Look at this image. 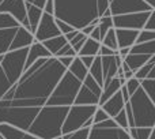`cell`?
I'll return each mask as SVG.
<instances>
[{"instance_id":"obj_1","label":"cell","mask_w":155,"mask_h":139,"mask_svg":"<svg viewBox=\"0 0 155 139\" xmlns=\"http://www.w3.org/2000/svg\"><path fill=\"white\" fill-rule=\"evenodd\" d=\"M65 71L67 68L53 56L37 59L2 100L12 107H44Z\"/></svg>"},{"instance_id":"obj_2","label":"cell","mask_w":155,"mask_h":139,"mask_svg":"<svg viewBox=\"0 0 155 139\" xmlns=\"http://www.w3.org/2000/svg\"><path fill=\"white\" fill-rule=\"evenodd\" d=\"M53 16L80 30L99 18L109 7V0H53Z\"/></svg>"},{"instance_id":"obj_3","label":"cell","mask_w":155,"mask_h":139,"mask_svg":"<svg viewBox=\"0 0 155 139\" xmlns=\"http://www.w3.org/2000/svg\"><path fill=\"white\" fill-rule=\"evenodd\" d=\"M70 107L44 105L27 131L38 139H53L61 135V127Z\"/></svg>"},{"instance_id":"obj_4","label":"cell","mask_w":155,"mask_h":139,"mask_svg":"<svg viewBox=\"0 0 155 139\" xmlns=\"http://www.w3.org/2000/svg\"><path fill=\"white\" fill-rule=\"evenodd\" d=\"M135 127H155V102L139 87L128 100Z\"/></svg>"},{"instance_id":"obj_5","label":"cell","mask_w":155,"mask_h":139,"mask_svg":"<svg viewBox=\"0 0 155 139\" xmlns=\"http://www.w3.org/2000/svg\"><path fill=\"white\" fill-rule=\"evenodd\" d=\"M82 85L78 78H75L70 71H65L63 76L59 79L57 85L54 86L53 91L51 93L49 98L46 100L45 105L53 107H71L75 101V97Z\"/></svg>"},{"instance_id":"obj_6","label":"cell","mask_w":155,"mask_h":139,"mask_svg":"<svg viewBox=\"0 0 155 139\" xmlns=\"http://www.w3.org/2000/svg\"><path fill=\"white\" fill-rule=\"evenodd\" d=\"M38 110L40 108L35 107H12L5 100H0V124H10L27 131Z\"/></svg>"},{"instance_id":"obj_7","label":"cell","mask_w":155,"mask_h":139,"mask_svg":"<svg viewBox=\"0 0 155 139\" xmlns=\"http://www.w3.org/2000/svg\"><path fill=\"white\" fill-rule=\"evenodd\" d=\"M27 51H29V46L16 49V51H8L7 53L0 55V68L3 70V72L12 85L18 82V79L25 71Z\"/></svg>"},{"instance_id":"obj_8","label":"cell","mask_w":155,"mask_h":139,"mask_svg":"<svg viewBox=\"0 0 155 139\" xmlns=\"http://www.w3.org/2000/svg\"><path fill=\"white\" fill-rule=\"evenodd\" d=\"M97 105H71L68 108L64 123H63L61 135L70 134V132H74L76 130L82 128L86 120L93 117V113Z\"/></svg>"},{"instance_id":"obj_9","label":"cell","mask_w":155,"mask_h":139,"mask_svg":"<svg viewBox=\"0 0 155 139\" xmlns=\"http://www.w3.org/2000/svg\"><path fill=\"white\" fill-rule=\"evenodd\" d=\"M102 87L94 80V78L90 74L82 80V85L79 87L75 101V105H97L98 107L99 97H101ZM72 104V105H74Z\"/></svg>"},{"instance_id":"obj_10","label":"cell","mask_w":155,"mask_h":139,"mask_svg":"<svg viewBox=\"0 0 155 139\" xmlns=\"http://www.w3.org/2000/svg\"><path fill=\"white\" fill-rule=\"evenodd\" d=\"M151 11H140V12H129V14H121V15H113V27L114 29H134V30H142L144 27V23L147 18L150 16Z\"/></svg>"},{"instance_id":"obj_11","label":"cell","mask_w":155,"mask_h":139,"mask_svg":"<svg viewBox=\"0 0 155 139\" xmlns=\"http://www.w3.org/2000/svg\"><path fill=\"white\" fill-rule=\"evenodd\" d=\"M109 10L113 15H121V14L129 12H140V11H151L155 7L146 3L144 0H110Z\"/></svg>"},{"instance_id":"obj_12","label":"cell","mask_w":155,"mask_h":139,"mask_svg":"<svg viewBox=\"0 0 155 139\" xmlns=\"http://www.w3.org/2000/svg\"><path fill=\"white\" fill-rule=\"evenodd\" d=\"M34 34V41L37 42H42L45 40H49V38H53L56 36H60L59 27L56 25V21H54V16L51 15V14L42 12L41 15V19L38 22L37 27H35V32L33 33Z\"/></svg>"},{"instance_id":"obj_13","label":"cell","mask_w":155,"mask_h":139,"mask_svg":"<svg viewBox=\"0 0 155 139\" xmlns=\"http://www.w3.org/2000/svg\"><path fill=\"white\" fill-rule=\"evenodd\" d=\"M0 12H8L19 22L21 26L29 29L25 0H3L0 3Z\"/></svg>"},{"instance_id":"obj_14","label":"cell","mask_w":155,"mask_h":139,"mask_svg":"<svg viewBox=\"0 0 155 139\" xmlns=\"http://www.w3.org/2000/svg\"><path fill=\"white\" fill-rule=\"evenodd\" d=\"M87 139H131L128 130L120 128V127H97L91 126Z\"/></svg>"},{"instance_id":"obj_15","label":"cell","mask_w":155,"mask_h":139,"mask_svg":"<svg viewBox=\"0 0 155 139\" xmlns=\"http://www.w3.org/2000/svg\"><path fill=\"white\" fill-rule=\"evenodd\" d=\"M34 42V34L26 29L25 26H19L16 29V33L12 38V42L10 45V51H16V49L27 48Z\"/></svg>"},{"instance_id":"obj_16","label":"cell","mask_w":155,"mask_h":139,"mask_svg":"<svg viewBox=\"0 0 155 139\" xmlns=\"http://www.w3.org/2000/svg\"><path fill=\"white\" fill-rule=\"evenodd\" d=\"M124 107H125V101L123 100V96H121L120 90H118L117 93H114L109 100H106V101L101 105V108L109 115V117H114L120 110L124 109Z\"/></svg>"},{"instance_id":"obj_17","label":"cell","mask_w":155,"mask_h":139,"mask_svg":"<svg viewBox=\"0 0 155 139\" xmlns=\"http://www.w3.org/2000/svg\"><path fill=\"white\" fill-rule=\"evenodd\" d=\"M116 40H117V49L120 48H131L135 44L139 30L134 29H114Z\"/></svg>"},{"instance_id":"obj_18","label":"cell","mask_w":155,"mask_h":139,"mask_svg":"<svg viewBox=\"0 0 155 139\" xmlns=\"http://www.w3.org/2000/svg\"><path fill=\"white\" fill-rule=\"evenodd\" d=\"M0 135L3 137V139H38L37 137L30 134L29 131H25L18 127L4 123L0 124Z\"/></svg>"},{"instance_id":"obj_19","label":"cell","mask_w":155,"mask_h":139,"mask_svg":"<svg viewBox=\"0 0 155 139\" xmlns=\"http://www.w3.org/2000/svg\"><path fill=\"white\" fill-rule=\"evenodd\" d=\"M51 56L52 55L46 51L45 46H44L42 44L34 41V42L29 46V51H27L26 62H25V70L29 68L37 59H41V57H51Z\"/></svg>"},{"instance_id":"obj_20","label":"cell","mask_w":155,"mask_h":139,"mask_svg":"<svg viewBox=\"0 0 155 139\" xmlns=\"http://www.w3.org/2000/svg\"><path fill=\"white\" fill-rule=\"evenodd\" d=\"M25 5H26V15H27V22H29V30L31 33H34L44 11L41 10V8L35 7V5L29 4V3H25Z\"/></svg>"},{"instance_id":"obj_21","label":"cell","mask_w":155,"mask_h":139,"mask_svg":"<svg viewBox=\"0 0 155 139\" xmlns=\"http://www.w3.org/2000/svg\"><path fill=\"white\" fill-rule=\"evenodd\" d=\"M154 55H134V53H128L127 56L123 57V60L127 63V66L129 67V70L132 71H136L139 70L142 66H144L146 63L150 60V57Z\"/></svg>"},{"instance_id":"obj_22","label":"cell","mask_w":155,"mask_h":139,"mask_svg":"<svg viewBox=\"0 0 155 139\" xmlns=\"http://www.w3.org/2000/svg\"><path fill=\"white\" fill-rule=\"evenodd\" d=\"M121 87V83H120V79L117 76H114L112 80H110L107 85H105L102 87V91H101V97H99V102H98V107H101L106 100H109L110 97L113 96L114 93H117Z\"/></svg>"},{"instance_id":"obj_23","label":"cell","mask_w":155,"mask_h":139,"mask_svg":"<svg viewBox=\"0 0 155 139\" xmlns=\"http://www.w3.org/2000/svg\"><path fill=\"white\" fill-rule=\"evenodd\" d=\"M18 27L0 29V55H4L10 51V45H11V42H12V38H14V36H15Z\"/></svg>"},{"instance_id":"obj_24","label":"cell","mask_w":155,"mask_h":139,"mask_svg":"<svg viewBox=\"0 0 155 139\" xmlns=\"http://www.w3.org/2000/svg\"><path fill=\"white\" fill-rule=\"evenodd\" d=\"M67 42L68 41L65 40L64 36L60 34V36H56V37H53V38H49V40L42 41L41 44L45 46V49L52 55V56H54V55H56Z\"/></svg>"},{"instance_id":"obj_25","label":"cell","mask_w":155,"mask_h":139,"mask_svg":"<svg viewBox=\"0 0 155 139\" xmlns=\"http://www.w3.org/2000/svg\"><path fill=\"white\" fill-rule=\"evenodd\" d=\"M99 46H101V42L87 37L84 44L82 45V48L78 51L76 56H98Z\"/></svg>"},{"instance_id":"obj_26","label":"cell","mask_w":155,"mask_h":139,"mask_svg":"<svg viewBox=\"0 0 155 139\" xmlns=\"http://www.w3.org/2000/svg\"><path fill=\"white\" fill-rule=\"evenodd\" d=\"M129 53L134 55H155V40L146 42H135L129 48Z\"/></svg>"},{"instance_id":"obj_27","label":"cell","mask_w":155,"mask_h":139,"mask_svg":"<svg viewBox=\"0 0 155 139\" xmlns=\"http://www.w3.org/2000/svg\"><path fill=\"white\" fill-rule=\"evenodd\" d=\"M67 70H68V71H70L75 78H78L80 82H82V80L84 79V78L87 76V74H88V68L86 67L84 64H83L82 60H80L78 56L74 57L72 63H71V66H70V67H68Z\"/></svg>"},{"instance_id":"obj_28","label":"cell","mask_w":155,"mask_h":139,"mask_svg":"<svg viewBox=\"0 0 155 139\" xmlns=\"http://www.w3.org/2000/svg\"><path fill=\"white\" fill-rule=\"evenodd\" d=\"M88 74L94 78L97 83L99 86H104V74H102V64H101V56H95L94 57L93 64L88 67Z\"/></svg>"},{"instance_id":"obj_29","label":"cell","mask_w":155,"mask_h":139,"mask_svg":"<svg viewBox=\"0 0 155 139\" xmlns=\"http://www.w3.org/2000/svg\"><path fill=\"white\" fill-rule=\"evenodd\" d=\"M154 131L155 127L154 128H150V127H132V128H128V134L131 139H148Z\"/></svg>"},{"instance_id":"obj_30","label":"cell","mask_w":155,"mask_h":139,"mask_svg":"<svg viewBox=\"0 0 155 139\" xmlns=\"http://www.w3.org/2000/svg\"><path fill=\"white\" fill-rule=\"evenodd\" d=\"M154 67H155V55L150 57V60H148L144 66H142L139 70H136V71H135L134 76L136 78V79H139V80L146 79V78H147V75H148V72H150Z\"/></svg>"},{"instance_id":"obj_31","label":"cell","mask_w":155,"mask_h":139,"mask_svg":"<svg viewBox=\"0 0 155 139\" xmlns=\"http://www.w3.org/2000/svg\"><path fill=\"white\" fill-rule=\"evenodd\" d=\"M101 44L107 48H110L112 51L117 52V40H116V33H114V27L107 30V33L104 36V38L101 40Z\"/></svg>"},{"instance_id":"obj_32","label":"cell","mask_w":155,"mask_h":139,"mask_svg":"<svg viewBox=\"0 0 155 139\" xmlns=\"http://www.w3.org/2000/svg\"><path fill=\"white\" fill-rule=\"evenodd\" d=\"M21 26L19 22L8 12H0V29H8V27Z\"/></svg>"},{"instance_id":"obj_33","label":"cell","mask_w":155,"mask_h":139,"mask_svg":"<svg viewBox=\"0 0 155 139\" xmlns=\"http://www.w3.org/2000/svg\"><path fill=\"white\" fill-rule=\"evenodd\" d=\"M140 87L148 96V98L155 102V79H148V78L142 79L140 80Z\"/></svg>"},{"instance_id":"obj_34","label":"cell","mask_w":155,"mask_h":139,"mask_svg":"<svg viewBox=\"0 0 155 139\" xmlns=\"http://www.w3.org/2000/svg\"><path fill=\"white\" fill-rule=\"evenodd\" d=\"M99 30V34H101V40L104 38V36L107 33V30L112 29L113 27V21H112V16H101L98 21V25H97Z\"/></svg>"},{"instance_id":"obj_35","label":"cell","mask_w":155,"mask_h":139,"mask_svg":"<svg viewBox=\"0 0 155 139\" xmlns=\"http://www.w3.org/2000/svg\"><path fill=\"white\" fill-rule=\"evenodd\" d=\"M88 132H90V128H82L76 130L74 132H70V134H65V135H61L63 139H87L88 138Z\"/></svg>"},{"instance_id":"obj_36","label":"cell","mask_w":155,"mask_h":139,"mask_svg":"<svg viewBox=\"0 0 155 139\" xmlns=\"http://www.w3.org/2000/svg\"><path fill=\"white\" fill-rule=\"evenodd\" d=\"M11 86H12V83L8 80V78L5 76V74L3 72V70L0 68V100L5 96V93L11 89Z\"/></svg>"},{"instance_id":"obj_37","label":"cell","mask_w":155,"mask_h":139,"mask_svg":"<svg viewBox=\"0 0 155 139\" xmlns=\"http://www.w3.org/2000/svg\"><path fill=\"white\" fill-rule=\"evenodd\" d=\"M155 40V30H139L137 33V37L135 42H146V41H151Z\"/></svg>"},{"instance_id":"obj_38","label":"cell","mask_w":155,"mask_h":139,"mask_svg":"<svg viewBox=\"0 0 155 139\" xmlns=\"http://www.w3.org/2000/svg\"><path fill=\"white\" fill-rule=\"evenodd\" d=\"M86 38H87V36H84V34H83V33L79 30V33H78V34L75 36V37H74L72 40L70 41V45L72 46V48H74V51H75L76 53H78V51H79V49L82 48V45H83V44H84Z\"/></svg>"},{"instance_id":"obj_39","label":"cell","mask_w":155,"mask_h":139,"mask_svg":"<svg viewBox=\"0 0 155 139\" xmlns=\"http://www.w3.org/2000/svg\"><path fill=\"white\" fill-rule=\"evenodd\" d=\"M113 120L116 121V124H117V127H120V128H124V130H128V120H127V115H125V110H120V112L117 113V115L114 116V117H112Z\"/></svg>"},{"instance_id":"obj_40","label":"cell","mask_w":155,"mask_h":139,"mask_svg":"<svg viewBox=\"0 0 155 139\" xmlns=\"http://www.w3.org/2000/svg\"><path fill=\"white\" fill-rule=\"evenodd\" d=\"M124 86L127 87V90H128L129 96H132V94H134L135 91H136L137 89L140 87V80L136 79L135 76H132V78H129V79L125 80V85H124Z\"/></svg>"},{"instance_id":"obj_41","label":"cell","mask_w":155,"mask_h":139,"mask_svg":"<svg viewBox=\"0 0 155 139\" xmlns=\"http://www.w3.org/2000/svg\"><path fill=\"white\" fill-rule=\"evenodd\" d=\"M91 119H93V124H97V123H101V121L109 119V115H107V113L105 112L101 107H97V109L94 110L93 117H91Z\"/></svg>"},{"instance_id":"obj_42","label":"cell","mask_w":155,"mask_h":139,"mask_svg":"<svg viewBox=\"0 0 155 139\" xmlns=\"http://www.w3.org/2000/svg\"><path fill=\"white\" fill-rule=\"evenodd\" d=\"M61 56H72V57L76 56V52L74 51V48L70 45V42L65 44V45L63 46V48L60 49V51L57 52V53L54 55L53 57H61Z\"/></svg>"},{"instance_id":"obj_43","label":"cell","mask_w":155,"mask_h":139,"mask_svg":"<svg viewBox=\"0 0 155 139\" xmlns=\"http://www.w3.org/2000/svg\"><path fill=\"white\" fill-rule=\"evenodd\" d=\"M54 21H56V25H57V27H59V30H60L61 34H67V33H70V32H72L74 30V27L71 26V25H68L67 22L61 21V19L54 18Z\"/></svg>"},{"instance_id":"obj_44","label":"cell","mask_w":155,"mask_h":139,"mask_svg":"<svg viewBox=\"0 0 155 139\" xmlns=\"http://www.w3.org/2000/svg\"><path fill=\"white\" fill-rule=\"evenodd\" d=\"M143 29L144 30H155V10L150 14V16L147 18V21H146L144 27H143Z\"/></svg>"},{"instance_id":"obj_45","label":"cell","mask_w":155,"mask_h":139,"mask_svg":"<svg viewBox=\"0 0 155 139\" xmlns=\"http://www.w3.org/2000/svg\"><path fill=\"white\" fill-rule=\"evenodd\" d=\"M114 53H116L114 51H112L110 48H107V46H105L101 44L99 51H98V56H112V55H114Z\"/></svg>"},{"instance_id":"obj_46","label":"cell","mask_w":155,"mask_h":139,"mask_svg":"<svg viewBox=\"0 0 155 139\" xmlns=\"http://www.w3.org/2000/svg\"><path fill=\"white\" fill-rule=\"evenodd\" d=\"M42 11H44V12H46V14H51V15H53V12H54L53 0H46L45 5H44V8H42Z\"/></svg>"},{"instance_id":"obj_47","label":"cell","mask_w":155,"mask_h":139,"mask_svg":"<svg viewBox=\"0 0 155 139\" xmlns=\"http://www.w3.org/2000/svg\"><path fill=\"white\" fill-rule=\"evenodd\" d=\"M57 60H59L60 63H61L63 66H64L65 68H68L71 66V63H72V60H74V57L72 56H61V57H56Z\"/></svg>"},{"instance_id":"obj_48","label":"cell","mask_w":155,"mask_h":139,"mask_svg":"<svg viewBox=\"0 0 155 139\" xmlns=\"http://www.w3.org/2000/svg\"><path fill=\"white\" fill-rule=\"evenodd\" d=\"M78 57H79V59L82 60V63H83V64H84L86 67L88 68L91 64H93V62H94V57H95V56H78Z\"/></svg>"},{"instance_id":"obj_49","label":"cell","mask_w":155,"mask_h":139,"mask_svg":"<svg viewBox=\"0 0 155 139\" xmlns=\"http://www.w3.org/2000/svg\"><path fill=\"white\" fill-rule=\"evenodd\" d=\"M45 2H46V0H25V3L33 4V5H35V7L41 8V10H42L44 5H45Z\"/></svg>"},{"instance_id":"obj_50","label":"cell","mask_w":155,"mask_h":139,"mask_svg":"<svg viewBox=\"0 0 155 139\" xmlns=\"http://www.w3.org/2000/svg\"><path fill=\"white\" fill-rule=\"evenodd\" d=\"M95 26H97V25L90 23V25H87V26L82 27V29H80V32H82L84 36H87V37H88V36H90V33L93 32V30H94V27H95Z\"/></svg>"},{"instance_id":"obj_51","label":"cell","mask_w":155,"mask_h":139,"mask_svg":"<svg viewBox=\"0 0 155 139\" xmlns=\"http://www.w3.org/2000/svg\"><path fill=\"white\" fill-rule=\"evenodd\" d=\"M90 38H93V40H95V41H98V42H101V34H99V30H98V27H94V30L90 33V36H88Z\"/></svg>"},{"instance_id":"obj_52","label":"cell","mask_w":155,"mask_h":139,"mask_svg":"<svg viewBox=\"0 0 155 139\" xmlns=\"http://www.w3.org/2000/svg\"><path fill=\"white\" fill-rule=\"evenodd\" d=\"M120 91H121V96H123V100H124L125 102H128V100H129V97H131V96H129L128 90H127V87H125L124 85L120 87Z\"/></svg>"},{"instance_id":"obj_53","label":"cell","mask_w":155,"mask_h":139,"mask_svg":"<svg viewBox=\"0 0 155 139\" xmlns=\"http://www.w3.org/2000/svg\"><path fill=\"white\" fill-rule=\"evenodd\" d=\"M78 33H79V30H78V29H74V30H72V32L67 33V34H63V36H64V37H65V40H67V41H68V42H70V41H71V40H72V38H74V37H75V36L78 34Z\"/></svg>"},{"instance_id":"obj_54","label":"cell","mask_w":155,"mask_h":139,"mask_svg":"<svg viewBox=\"0 0 155 139\" xmlns=\"http://www.w3.org/2000/svg\"><path fill=\"white\" fill-rule=\"evenodd\" d=\"M117 53L120 55L121 57L127 56V55L129 53V48H120V49H117Z\"/></svg>"},{"instance_id":"obj_55","label":"cell","mask_w":155,"mask_h":139,"mask_svg":"<svg viewBox=\"0 0 155 139\" xmlns=\"http://www.w3.org/2000/svg\"><path fill=\"white\" fill-rule=\"evenodd\" d=\"M134 74H135V72L134 71H132V70H129V71H125V72H124V79H129V78H132V76H134Z\"/></svg>"},{"instance_id":"obj_56","label":"cell","mask_w":155,"mask_h":139,"mask_svg":"<svg viewBox=\"0 0 155 139\" xmlns=\"http://www.w3.org/2000/svg\"><path fill=\"white\" fill-rule=\"evenodd\" d=\"M147 78H148V79H155V67H154L153 70H151L150 72H148Z\"/></svg>"},{"instance_id":"obj_57","label":"cell","mask_w":155,"mask_h":139,"mask_svg":"<svg viewBox=\"0 0 155 139\" xmlns=\"http://www.w3.org/2000/svg\"><path fill=\"white\" fill-rule=\"evenodd\" d=\"M146 3H148L150 5H153V7H155V0H144Z\"/></svg>"},{"instance_id":"obj_58","label":"cell","mask_w":155,"mask_h":139,"mask_svg":"<svg viewBox=\"0 0 155 139\" xmlns=\"http://www.w3.org/2000/svg\"><path fill=\"white\" fill-rule=\"evenodd\" d=\"M148 139H155V135H154V132H153V134H151V137L148 138Z\"/></svg>"},{"instance_id":"obj_59","label":"cell","mask_w":155,"mask_h":139,"mask_svg":"<svg viewBox=\"0 0 155 139\" xmlns=\"http://www.w3.org/2000/svg\"><path fill=\"white\" fill-rule=\"evenodd\" d=\"M53 139H63V137L60 135V137H56V138H53Z\"/></svg>"},{"instance_id":"obj_60","label":"cell","mask_w":155,"mask_h":139,"mask_svg":"<svg viewBox=\"0 0 155 139\" xmlns=\"http://www.w3.org/2000/svg\"><path fill=\"white\" fill-rule=\"evenodd\" d=\"M2 2H3V0H0V3H2Z\"/></svg>"},{"instance_id":"obj_61","label":"cell","mask_w":155,"mask_h":139,"mask_svg":"<svg viewBox=\"0 0 155 139\" xmlns=\"http://www.w3.org/2000/svg\"><path fill=\"white\" fill-rule=\"evenodd\" d=\"M109 2H110V0H109Z\"/></svg>"}]
</instances>
